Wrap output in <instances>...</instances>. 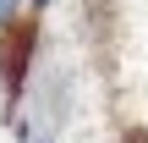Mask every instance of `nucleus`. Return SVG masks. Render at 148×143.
<instances>
[{
	"label": "nucleus",
	"mask_w": 148,
	"mask_h": 143,
	"mask_svg": "<svg viewBox=\"0 0 148 143\" xmlns=\"http://www.w3.org/2000/svg\"><path fill=\"white\" fill-rule=\"evenodd\" d=\"M27 6H33V11H44V6H55V0H27Z\"/></svg>",
	"instance_id": "3"
},
{
	"label": "nucleus",
	"mask_w": 148,
	"mask_h": 143,
	"mask_svg": "<svg viewBox=\"0 0 148 143\" xmlns=\"http://www.w3.org/2000/svg\"><path fill=\"white\" fill-rule=\"evenodd\" d=\"M27 11H33L27 0H0V33H11V28H16V22L27 17Z\"/></svg>",
	"instance_id": "2"
},
{
	"label": "nucleus",
	"mask_w": 148,
	"mask_h": 143,
	"mask_svg": "<svg viewBox=\"0 0 148 143\" xmlns=\"http://www.w3.org/2000/svg\"><path fill=\"white\" fill-rule=\"evenodd\" d=\"M27 55H33V17H22L11 33H0V77H5V94H11V99L22 94Z\"/></svg>",
	"instance_id": "1"
},
{
	"label": "nucleus",
	"mask_w": 148,
	"mask_h": 143,
	"mask_svg": "<svg viewBox=\"0 0 148 143\" xmlns=\"http://www.w3.org/2000/svg\"><path fill=\"white\" fill-rule=\"evenodd\" d=\"M38 143H55V138H38Z\"/></svg>",
	"instance_id": "4"
}]
</instances>
